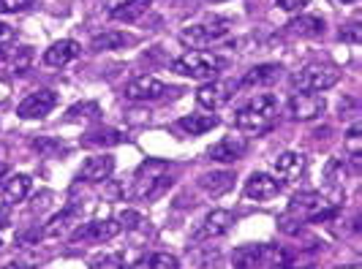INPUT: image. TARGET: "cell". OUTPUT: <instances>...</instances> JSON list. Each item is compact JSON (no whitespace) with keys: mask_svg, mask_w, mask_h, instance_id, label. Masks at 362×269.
I'll use <instances>...</instances> for the list:
<instances>
[{"mask_svg":"<svg viewBox=\"0 0 362 269\" xmlns=\"http://www.w3.org/2000/svg\"><path fill=\"white\" fill-rule=\"evenodd\" d=\"M6 226H8V215H6V213H0V232H3Z\"/></svg>","mask_w":362,"mask_h":269,"instance_id":"f35d334b","label":"cell"},{"mask_svg":"<svg viewBox=\"0 0 362 269\" xmlns=\"http://www.w3.org/2000/svg\"><path fill=\"white\" fill-rule=\"evenodd\" d=\"M120 234L117 220H90L71 234V242H109Z\"/></svg>","mask_w":362,"mask_h":269,"instance_id":"8fae6325","label":"cell"},{"mask_svg":"<svg viewBox=\"0 0 362 269\" xmlns=\"http://www.w3.org/2000/svg\"><path fill=\"white\" fill-rule=\"evenodd\" d=\"M11 44H14V28L6 25V22H0V52H3L6 47H11Z\"/></svg>","mask_w":362,"mask_h":269,"instance_id":"e575fe53","label":"cell"},{"mask_svg":"<svg viewBox=\"0 0 362 269\" xmlns=\"http://www.w3.org/2000/svg\"><path fill=\"white\" fill-rule=\"evenodd\" d=\"M346 150H349V155H351L354 161H360V155H362V128H360V123H354V126L349 128V133H346Z\"/></svg>","mask_w":362,"mask_h":269,"instance_id":"4dcf8cb0","label":"cell"},{"mask_svg":"<svg viewBox=\"0 0 362 269\" xmlns=\"http://www.w3.org/2000/svg\"><path fill=\"white\" fill-rule=\"evenodd\" d=\"M291 30L297 33V36H322L325 33V19L322 17H300V19H294L289 25Z\"/></svg>","mask_w":362,"mask_h":269,"instance_id":"484cf974","label":"cell"},{"mask_svg":"<svg viewBox=\"0 0 362 269\" xmlns=\"http://www.w3.org/2000/svg\"><path fill=\"white\" fill-rule=\"evenodd\" d=\"M275 117H278V98L270 92H262V95H254L245 107L237 109L235 126L243 131H264Z\"/></svg>","mask_w":362,"mask_h":269,"instance_id":"7a4b0ae2","label":"cell"},{"mask_svg":"<svg viewBox=\"0 0 362 269\" xmlns=\"http://www.w3.org/2000/svg\"><path fill=\"white\" fill-rule=\"evenodd\" d=\"M90 269H126L123 256H104V258H95Z\"/></svg>","mask_w":362,"mask_h":269,"instance_id":"d6a6232c","label":"cell"},{"mask_svg":"<svg viewBox=\"0 0 362 269\" xmlns=\"http://www.w3.org/2000/svg\"><path fill=\"white\" fill-rule=\"evenodd\" d=\"M235 223V215L229 210H213L210 215H204V220L199 223V229L191 234L194 242H207V239H216L221 234H226Z\"/></svg>","mask_w":362,"mask_h":269,"instance_id":"30bf717a","label":"cell"},{"mask_svg":"<svg viewBox=\"0 0 362 269\" xmlns=\"http://www.w3.org/2000/svg\"><path fill=\"white\" fill-rule=\"evenodd\" d=\"M232 182H235L232 172H213V174H202L199 188L207 196H221V193H226L232 188Z\"/></svg>","mask_w":362,"mask_h":269,"instance_id":"44dd1931","label":"cell"},{"mask_svg":"<svg viewBox=\"0 0 362 269\" xmlns=\"http://www.w3.org/2000/svg\"><path fill=\"white\" fill-rule=\"evenodd\" d=\"M275 3H278L284 11H300V8H303L308 0H275Z\"/></svg>","mask_w":362,"mask_h":269,"instance_id":"8d00e7d4","label":"cell"},{"mask_svg":"<svg viewBox=\"0 0 362 269\" xmlns=\"http://www.w3.org/2000/svg\"><path fill=\"white\" fill-rule=\"evenodd\" d=\"M213 3H223V0H213Z\"/></svg>","mask_w":362,"mask_h":269,"instance_id":"ee69618b","label":"cell"},{"mask_svg":"<svg viewBox=\"0 0 362 269\" xmlns=\"http://www.w3.org/2000/svg\"><path fill=\"white\" fill-rule=\"evenodd\" d=\"M264 248L267 245H243L232 256L235 269H259L264 267Z\"/></svg>","mask_w":362,"mask_h":269,"instance_id":"d6986e66","label":"cell"},{"mask_svg":"<svg viewBox=\"0 0 362 269\" xmlns=\"http://www.w3.org/2000/svg\"><path fill=\"white\" fill-rule=\"evenodd\" d=\"M341 38H346V41H360V28H357V22L349 25V30H341Z\"/></svg>","mask_w":362,"mask_h":269,"instance_id":"74e56055","label":"cell"},{"mask_svg":"<svg viewBox=\"0 0 362 269\" xmlns=\"http://www.w3.org/2000/svg\"><path fill=\"white\" fill-rule=\"evenodd\" d=\"M123 142H126V136L115 128H95L90 133H85V139H82L85 147H115V144Z\"/></svg>","mask_w":362,"mask_h":269,"instance_id":"603a6c76","label":"cell"},{"mask_svg":"<svg viewBox=\"0 0 362 269\" xmlns=\"http://www.w3.org/2000/svg\"><path fill=\"white\" fill-rule=\"evenodd\" d=\"M112 172H115V158L112 155H93L82 163L79 179L82 182H104V179L112 177Z\"/></svg>","mask_w":362,"mask_h":269,"instance_id":"9a60e30c","label":"cell"},{"mask_svg":"<svg viewBox=\"0 0 362 269\" xmlns=\"http://www.w3.org/2000/svg\"><path fill=\"white\" fill-rule=\"evenodd\" d=\"M166 3H177V0H166Z\"/></svg>","mask_w":362,"mask_h":269,"instance_id":"7bdbcfd3","label":"cell"},{"mask_svg":"<svg viewBox=\"0 0 362 269\" xmlns=\"http://www.w3.org/2000/svg\"><path fill=\"white\" fill-rule=\"evenodd\" d=\"M281 193V182L270 174H254L245 182V196L251 201H270Z\"/></svg>","mask_w":362,"mask_h":269,"instance_id":"2e32d148","label":"cell"},{"mask_svg":"<svg viewBox=\"0 0 362 269\" xmlns=\"http://www.w3.org/2000/svg\"><path fill=\"white\" fill-rule=\"evenodd\" d=\"M74 217H76V213L74 210H66V213H60V215H54L52 220H49V226L44 229V237H57V234H63L66 229H69V223H71Z\"/></svg>","mask_w":362,"mask_h":269,"instance_id":"f546056e","label":"cell"},{"mask_svg":"<svg viewBox=\"0 0 362 269\" xmlns=\"http://www.w3.org/2000/svg\"><path fill=\"white\" fill-rule=\"evenodd\" d=\"M82 52V47L71 41V38H63V41H54L52 47L44 52V63L49 66V68H63V66H69L71 60H76Z\"/></svg>","mask_w":362,"mask_h":269,"instance_id":"5bb4252c","label":"cell"},{"mask_svg":"<svg viewBox=\"0 0 362 269\" xmlns=\"http://www.w3.org/2000/svg\"><path fill=\"white\" fill-rule=\"evenodd\" d=\"M221 68H223V60L216 57L213 52H202V49L180 54V57L172 63V71L175 73L188 76V79H202V82L216 79Z\"/></svg>","mask_w":362,"mask_h":269,"instance_id":"3957f363","label":"cell"},{"mask_svg":"<svg viewBox=\"0 0 362 269\" xmlns=\"http://www.w3.org/2000/svg\"><path fill=\"white\" fill-rule=\"evenodd\" d=\"M229 30H232V22H229V19H210V22L185 28L180 33V38H182V44H191V47H207V44L221 41Z\"/></svg>","mask_w":362,"mask_h":269,"instance_id":"5b68a950","label":"cell"},{"mask_svg":"<svg viewBox=\"0 0 362 269\" xmlns=\"http://www.w3.org/2000/svg\"><path fill=\"white\" fill-rule=\"evenodd\" d=\"M6 172H8V166H6V163H3V161H0V179H3V177H6Z\"/></svg>","mask_w":362,"mask_h":269,"instance_id":"60d3db41","label":"cell"},{"mask_svg":"<svg viewBox=\"0 0 362 269\" xmlns=\"http://www.w3.org/2000/svg\"><path fill=\"white\" fill-rule=\"evenodd\" d=\"M281 66H275V63H264V66H256L251 71L243 76V82H240V88H264V85H272V82H278L281 79Z\"/></svg>","mask_w":362,"mask_h":269,"instance_id":"ac0fdd59","label":"cell"},{"mask_svg":"<svg viewBox=\"0 0 362 269\" xmlns=\"http://www.w3.org/2000/svg\"><path fill=\"white\" fill-rule=\"evenodd\" d=\"M237 90H240V82H235V79H223V82L210 79V82H204V85L197 90V101H199V107L213 112V109L223 107Z\"/></svg>","mask_w":362,"mask_h":269,"instance_id":"52a82bcc","label":"cell"},{"mask_svg":"<svg viewBox=\"0 0 362 269\" xmlns=\"http://www.w3.org/2000/svg\"><path fill=\"white\" fill-rule=\"evenodd\" d=\"M172 92H177V90L163 85L161 79H156V76H136V79H131L126 85V90H123V95H126L128 101H136V104L161 101V98L172 95Z\"/></svg>","mask_w":362,"mask_h":269,"instance_id":"8992f818","label":"cell"},{"mask_svg":"<svg viewBox=\"0 0 362 269\" xmlns=\"http://www.w3.org/2000/svg\"><path fill=\"white\" fill-rule=\"evenodd\" d=\"M126 44H131V36L120 33V30H104L90 41L93 52H109V49H123Z\"/></svg>","mask_w":362,"mask_h":269,"instance_id":"cb8c5ba5","label":"cell"},{"mask_svg":"<svg viewBox=\"0 0 362 269\" xmlns=\"http://www.w3.org/2000/svg\"><path fill=\"white\" fill-rule=\"evenodd\" d=\"M54 107H57V95H54L52 90H36V92H30V95L19 104L17 114L22 120H41V117H47Z\"/></svg>","mask_w":362,"mask_h":269,"instance_id":"9c48e42d","label":"cell"},{"mask_svg":"<svg viewBox=\"0 0 362 269\" xmlns=\"http://www.w3.org/2000/svg\"><path fill=\"white\" fill-rule=\"evenodd\" d=\"M28 60H30V49L28 47H19V57H14V73L28 71Z\"/></svg>","mask_w":362,"mask_h":269,"instance_id":"d590c367","label":"cell"},{"mask_svg":"<svg viewBox=\"0 0 362 269\" xmlns=\"http://www.w3.org/2000/svg\"><path fill=\"white\" fill-rule=\"evenodd\" d=\"M325 179L332 188H341L346 179V163L341 158H329L325 166Z\"/></svg>","mask_w":362,"mask_h":269,"instance_id":"f1b7e54d","label":"cell"},{"mask_svg":"<svg viewBox=\"0 0 362 269\" xmlns=\"http://www.w3.org/2000/svg\"><path fill=\"white\" fill-rule=\"evenodd\" d=\"M216 126H218L216 114H188V117L177 120V128H180L185 136H202V133L213 131Z\"/></svg>","mask_w":362,"mask_h":269,"instance_id":"ffe728a7","label":"cell"},{"mask_svg":"<svg viewBox=\"0 0 362 269\" xmlns=\"http://www.w3.org/2000/svg\"><path fill=\"white\" fill-rule=\"evenodd\" d=\"M327 101L319 92H294L289 101V114L300 123H310V120H319L325 114Z\"/></svg>","mask_w":362,"mask_h":269,"instance_id":"ba28073f","label":"cell"},{"mask_svg":"<svg viewBox=\"0 0 362 269\" xmlns=\"http://www.w3.org/2000/svg\"><path fill=\"white\" fill-rule=\"evenodd\" d=\"M134 269H180V261L172 253H153L147 258H139Z\"/></svg>","mask_w":362,"mask_h":269,"instance_id":"d4e9b609","label":"cell"},{"mask_svg":"<svg viewBox=\"0 0 362 269\" xmlns=\"http://www.w3.org/2000/svg\"><path fill=\"white\" fill-rule=\"evenodd\" d=\"M117 223H120V229H128V232H150V220L134 210H120Z\"/></svg>","mask_w":362,"mask_h":269,"instance_id":"4316f807","label":"cell"},{"mask_svg":"<svg viewBox=\"0 0 362 269\" xmlns=\"http://www.w3.org/2000/svg\"><path fill=\"white\" fill-rule=\"evenodd\" d=\"M30 177L28 174H11V177L0 179V207H17L19 201H25L30 193Z\"/></svg>","mask_w":362,"mask_h":269,"instance_id":"7c38bea8","label":"cell"},{"mask_svg":"<svg viewBox=\"0 0 362 269\" xmlns=\"http://www.w3.org/2000/svg\"><path fill=\"white\" fill-rule=\"evenodd\" d=\"M264 264H267L270 269H291L294 267L289 251H284V248H272V245L264 248Z\"/></svg>","mask_w":362,"mask_h":269,"instance_id":"83f0119b","label":"cell"},{"mask_svg":"<svg viewBox=\"0 0 362 269\" xmlns=\"http://www.w3.org/2000/svg\"><path fill=\"white\" fill-rule=\"evenodd\" d=\"M332 3H338V6H349V3H357V0H332Z\"/></svg>","mask_w":362,"mask_h":269,"instance_id":"b9f144b4","label":"cell"},{"mask_svg":"<svg viewBox=\"0 0 362 269\" xmlns=\"http://www.w3.org/2000/svg\"><path fill=\"white\" fill-rule=\"evenodd\" d=\"M3 269H30L28 264H6Z\"/></svg>","mask_w":362,"mask_h":269,"instance_id":"ab89813d","label":"cell"},{"mask_svg":"<svg viewBox=\"0 0 362 269\" xmlns=\"http://www.w3.org/2000/svg\"><path fill=\"white\" fill-rule=\"evenodd\" d=\"M305 172V158L300 153H281L275 158V174L284 182H297Z\"/></svg>","mask_w":362,"mask_h":269,"instance_id":"e0dca14e","label":"cell"},{"mask_svg":"<svg viewBox=\"0 0 362 269\" xmlns=\"http://www.w3.org/2000/svg\"><path fill=\"white\" fill-rule=\"evenodd\" d=\"M71 117H95L98 114V107L95 104H76L74 109H69Z\"/></svg>","mask_w":362,"mask_h":269,"instance_id":"836d02e7","label":"cell"},{"mask_svg":"<svg viewBox=\"0 0 362 269\" xmlns=\"http://www.w3.org/2000/svg\"><path fill=\"white\" fill-rule=\"evenodd\" d=\"M153 0H126L120 6L112 8V19L115 22H136L139 17H145Z\"/></svg>","mask_w":362,"mask_h":269,"instance_id":"7402d4cb","label":"cell"},{"mask_svg":"<svg viewBox=\"0 0 362 269\" xmlns=\"http://www.w3.org/2000/svg\"><path fill=\"white\" fill-rule=\"evenodd\" d=\"M0 245H3V242H0Z\"/></svg>","mask_w":362,"mask_h":269,"instance_id":"f6af8a7d","label":"cell"},{"mask_svg":"<svg viewBox=\"0 0 362 269\" xmlns=\"http://www.w3.org/2000/svg\"><path fill=\"white\" fill-rule=\"evenodd\" d=\"M245 150H248V144L243 136H223L221 142L207 150V158L218 163H235L237 158L245 155Z\"/></svg>","mask_w":362,"mask_h":269,"instance_id":"4fadbf2b","label":"cell"},{"mask_svg":"<svg viewBox=\"0 0 362 269\" xmlns=\"http://www.w3.org/2000/svg\"><path fill=\"white\" fill-rule=\"evenodd\" d=\"M33 6V0H0V14H19L28 11Z\"/></svg>","mask_w":362,"mask_h":269,"instance_id":"1f68e13d","label":"cell"},{"mask_svg":"<svg viewBox=\"0 0 362 269\" xmlns=\"http://www.w3.org/2000/svg\"><path fill=\"white\" fill-rule=\"evenodd\" d=\"M169 188H172L169 163L158 161V158H150V161H145L139 169H136V174H134V188H131V196L139 198V201H153V198L163 196Z\"/></svg>","mask_w":362,"mask_h":269,"instance_id":"6da1fadb","label":"cell"},{"mask_svg":"<svg viewBox=\"0 0 362 269\" xmlns=\"http://www.w3.org/2000/svg\"><path fill=\"white\" fill-rule=\"evenodd\" d=\"M341 79V71L329 63H310L305 68L291 76V85L300 90V92H322V90H329L332 85H338Z\"/></svg>","mask_w":362,"mask_h":269,"instance_id":"277c9868","label":"cell"}]
</instances>
